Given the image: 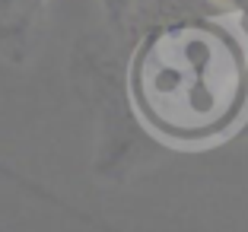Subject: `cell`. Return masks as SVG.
<instances>
[{"label":"cell","instance_id":"obj_1","mask_svg":"<svg viewBox=\"0 0 248 232\" xmlns=\"http://www.w3.org/2000/svg\"><path fill=\"white\" fill-rule=\"evenodd\" d=\"M124 89L137 121L169 146H210L248 118V35L232 13H175L134 42Z\"/></svg>","mask_w":248,"mask_h":232},{"label":"cell","instance_id":"obj_2","mask_svg":"<svg viewBox=\"0 0 248 232\" xmlns=\"http://www.w3.org/2000/svg\"><path fill=\"white\" fill-rule=\"evenodd\" d=\"M48 0H0V58L22 64L32 51Z\"/></svg>","mask_w":248,"mask_h":232},{"label":"cell","instance_id":"obj_3","mask_svg":"<svg viewBox=\"0 0 248 232\" xmlns=\"http://www.w3.org/2000/svg\"><path fill=\"white\" fill-rule=\"evenodd\" d=\"M99 3H102L105 16H108L115 26H124V22L131 19V10H134L137 0H99Z\"/></svg>","mask_w":248,"mask_h":232},{"label":"cell","instance_id":"obj_4","mask_svg":"<svg viewBox=\"0 0 248 232\" xmlns=\"http://www.w3.org/2000/svg\"><path fill=\"white\" fill-rule=\"evenodd\" d=\"M213 3H219L223 13H232V16H239V19H248V0H213Z\"/></svg>","mask_w":248,"mask_h":232},{"label":"cell","instance_id":"obj_5","mask_svg":"<svg viewBox=\"0 0 248 232\" xmlns=\"http://www.w3.org/2000/svg\"><path fill=\"white\" fill-rule=\"evenodd\" d=\"M239 22H242V29H245V35H248V19H239ZM239 134H245V137H248V118H245V124H242Z\"/></svg>","mask_w":248,"mask_h":232}]
</instances>
